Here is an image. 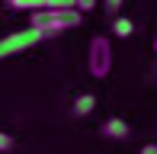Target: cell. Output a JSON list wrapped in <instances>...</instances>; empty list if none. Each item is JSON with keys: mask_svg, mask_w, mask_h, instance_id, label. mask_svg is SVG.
<instances>
[{"mask_svg": "<svg viewBox=\"0 0 157 154\" xmlns=\"http://www.w3.org/2000/svg\"><path fill=\"white\" fill-rule=\"evenodd\" d=\"M71 109H74V116H90V113L96 109V96H93V93H80Z\"/></svg>", "mask_w": 157, "mask_h": 154, "instance_id": "cell-5", "label": "cell"}, {"mask_svg": "<svg viewBox=\"0 0 157 154\" xmlns=\"http://www.w3.org/2000/svg\"><path fill=\"white\" fill-rule=\"evenodd\" d=\"M138 154H157V141H147V144H144V148H141Z\"/></svg>", "mask_w": 157, "mask_h": 154, "instance_id": "cell-11", "label": "cell"}, {"mask_svg": "<svg viewBox=\"0 0 157 154\" xmlns=\"http://www.w3.org/2000/svg\"><path fill=\"white\" fill-rule=\"evenodd\" d=\"M96 3H99V0H74V10H77V13H90Z\"/></svg>", "mask_w": 157, "mask_h": 154, "instance_id": "cell-8", "label": "cell"}, {"mask_svg": "<svg viewBox=\"0 0 157 154\" xmlns=\"http://www.w3.org/2000/svg\"><path fill=\"white\" fill-rule=\"evenodd\" d=\"M128 122L125 119H119V116H112V119H106L103 122V135L106 138H116V141H122V138H128Z\"/></svg>", "mask_w": 157, "mask_h": 154, "instance_id": "cell-4", "label": "cell"}, {"mask_svg": "<svg viewBox=\"0 0 157 154\" xmlns=\"http://www.w3.org/2000/svg\"><path fill=\"white\" fill-rule=\"evenodd\" d=\"M80 16L83 13L77 10H39L32 13V29H39L42 36H55V32H64V29H77L80 26Z\"/></svg>", "mask_w": 157, "mask_h": 154, "instance_id": "cell-1", "label": "cell"}, {"mask_svg": "<svg viewBox=\"0 0 157 154\" xmlns=\"http://www.w3.org/2000/svg\"><path fill=\"white\" fill-rule=\"evenodd\" d=\"M154 52H157V36H154Z\"/></svg>", "mask_w": 157, "mask_h": 154, "instance_id": "cell-12", "label": "cell"}, {"mask_svg": "<svg viewBox=\"0 0 157 154\" xmlns=\"http://www.w3.org/2000/svg\"><path fill=\"white\" fill-rule=\"evenodd\" d=\"M122 3H125V0H103L106 13H119V10H122Z\"/></svg>", "mask_w": 157, "mask_h": 154, "instance_id": "cell-10", "label": "cell"}, {"mask_svg": "<svg viewBox=\"0 0 157 154\" xmlns=\"http://www.w3.org/2000/svg\"><path fill=\"white\" fill-rule=\"evenodd\" d=\"M45 39L39 29H19V32H10V36H3L0 39V61L3 58H10V55H19V52H29L32 45H39V42Z\"/></svg>", "mask_w": 157, "mask_h": 154, "instance_id": "cell-3", "label": "cell"}, {"mask_svg": "<svg viewBox=\"0 0 157 154\" xmlns=\"http://www.w3.org/2000/svg\"><path fill=\"white\" fill-rule=\"evenodd\" d=\"M112 32H116L119 39H128V36L135 32V23H132L128 16H116V23H112Z\"/></svg>", "mask_w": 157, "mask_h": 154, "instance_id": "cell-7", "label": "cell"}, {"mask_svg": "<svg viewBox=\"0 0 157 154\" xmlns=\"http://www.w3.org/2000/svg\"><path fill=\"white\" fill-rule=\"evenodd\" d=\"M87 67H90V74L93 77H109L112 71V45H109V39L106 36H93L90 39V52H87Z\"/></svg>", "mask_w": 157, "mask_h": 154, "instance_id": "cell-2", "label": "cell"}, {"mask_svg": "<svg viewBox=\"0 0 157 154\" xmlns=\"http://www.w3.org/2000/svg\"><path fill=\"white\" fill-rule=\"evenodd\" d=\"M13 148V135H6V132H0V154H6Z\"/></svg>", "mask_w": 157, "mask_h": 154, "instance_id": "cell-9", "label": "cell"}, {"mask_svg": "<svg viewBox=\"0 0 157 154\" xmlns=\"http://www.w3.org/2000/svg\"><path fill=\"white\" fill-rule=\"evenodd\" d=\"M6 6H13V10L39 13V10H48V0H6Z\"/></svg>", "mask_w": 157, "mask_h": 154, "instance_id": "cell-6", "label": "cell"}]
</instances>
